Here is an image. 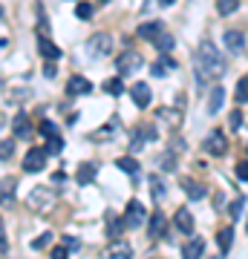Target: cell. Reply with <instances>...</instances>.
Returning <instances> with one entry per match:
<instances>
[{
	"mask_svg": "<svg viewBox=\"0 0 248 259\" xmlns=\"http://www.w3.org/2000/svg\"><path fill=\"white\" fill-rule=\"evenodd\" d=\"M222 75H225V58L220 55V49L211 40H202L196 49V78H199V83L205 78H222Z\"/></svg>",
	"mask_w": 248,
	"mask_h": 259,
	"instance_id": "cell-1",
	"label": "cell"
},
{
	"mask_svg": "<svg viewBox=\"0 0 248 259\" xmlns=\"http://www.w3.org/2000/svg\"><path fill=\"white\" fill-rule=\"evenodd\" d=\"M52 202H55V190H52L49 185L32 187L29 196H26V207H29V210H38V213L49 210V204H52Z\"/></svg>",
	"mask_w": 248,
	"mask_h": 259,
	"instance_id": "cell-2",
	"label": "cell"
},
{
	"mask_svg": "<svg viewBox=\"0 0 248 259\" xmlns=\"http://www.w3.org/2000/svg\"><path fill=\"white\" fill-rule=\"evenodd\" d=\"M145 66V58H141V52H136V49H124L119 55V61H116V72L119 75H133L138 72Z\"/></svg>",
	"mask_w": 248,
	"mask_h": 259,
	"instance_id": "cell-3",
	"label": "cell"
},
{
	"mask_svg": "<svg viewBox=\"0 0 248 259\" xmlns=\"http://www.w3.org/2000/svg\"><path fill=\"white\" fill-rule=\"evenodd\" d=\"M110 49H113V37L104 35V32H98V35H92L90 40H87V52H90L92 58L110 55Z\"/></svg>",
	"mask_w": 248,
	"mask_h": 259,
	"instance_id": "cell-4",
	"label": "cell"
},
{
	"mask_svg": "<svg viewBox=\"0 0 248 259\" xmlns=\"http://www.w3.org/2000/svg\"><path fill=\"white\" fill-rule=\"evenodd\" d=\"M44 164H46V150L44 147H32V150H26V156H23V170L26 173H41L44 170Z\"/></svg>",
	"mask_w": 248,
	"mask_h": 259,
	"instance_id": "cell-5",
	"label": "cell"
},
{
	"mask_svg": "<svg viewBox=\"0 0 248 259\" xmlns=\"http://www.w3.org/2000/svg\"><path fill=\"white\" fill-rule=\"evenodd\" d=\"M145 216H147L145 204L138 202V199H133V202L127 204V213H124V225L136 231V228H141V222H145Z\"/></svg>",
	"mask_w": 248,
	"mask_h": 259,
	"instance_id": "cell-6",
	"label": "cell"
},
{
	"mask_svg": "<svg viewBox=\"0 0 248 259\" xmlns=\"http://www.w3.org/2000/svg\"><path fill=\"white\" fill-rule=\"evenodd\" d=\"M205 153H211V156H225L228 153V141H225L222 130H214L211 136L205 139Z\"/></svg>",
	"mask_w": 248,
	"mask_h": 259,
	"instance_id": "cell-7",
	"label": "cell"
},
{
	"mask_svg": "<svg viewBox=\"0 0 248 259\" xmlns=\"http://www.w3.org/2000/svg\"><path fill=\"white\" fill-rule=\"evenodd\" d=\"M167 231V219H165V213L162 210H153L150 213V222H147V233L153 236V239H162Z\"/></svg>",
	"mask_w": 248,
	"mask_h": 259,
	"instance_id": "cell-8",
	"label": "cell"
},
{
	"mask_svg": "<svg viewBox=\"0 0 248 259\" xmlns=\"http://www.w3.org/2000/svg\"><path fill=\"white\" fill-rule=\"evenodd\" d=\"M130 95H133V104H136L138 110L150 107V98H153V93H150L147 83H133V87H130Z\"/></svg>",
	"mask_w": 248,
	"mask_h": 259,
	"instance_id": "cell-9",
	"label": "cell"
},
{
	"mask_svg": "<svg viewBox=\"0 0 248 259\" xmlns=\"http://www.w3.org/2000/svg\"><path fill=\"white\" fill-rule=\"evenodd\" d=\"M156 139V130L150 127V124H145V127H136L133 130V141H130V150L136 153V150H141V144L145 141H153Z\"/></svg>",
	"mask_w": 248,
	"mask_h": 259,
	"instance_id": "cell-10",
	"label": "cell"
},
{
	"mask_svg": "<svg viewBox=\"0 0 248 259\" xmlns=\"http://www.w3.org/2000/svg\"><path fill=\"white\" fill-rule=\"evenodd\" d=\"M225 49H228L231 55H239V52L245 49V35L237 32V29H228V32H225Z\"/></svg>",
	"mask_w": 248,
	"mask_h": 259,
	"instance_id": "cell-11",
	"label": "cell"
},
{
	"mask_svg": "<svg viewBox=\"0 0 248 259\" xmlns=\"http://www.w3.org/2000/svg\"><path fill=\"white\" fill-rule=\"evenodd\" d=\"M182 190H185V196H188L191 202H199V199H205V196H208V187H205L202 182H193V179H185Z\"/></svg>",
	"mask_w": 248,
	"mask_h": 259,
	"instance_id": "cell-12",
	"label": "cell"
},
{
	"mask_svg": "<svg viewBox=\"0 0 248 259\" xmlns=\"http://www.w3.org/2000/svg\"><path fill=\"white\" fill-rule=\"evenodd\" d=\"M66 93L69 95H90L92 93V83L84 78V75H73L69 81H66Z\"/></svg>",
	"mask_w": 248,
	"mask_h": 259,
	"instance_id": "cell-13",
	"label": "cell"
},
{
	"mask_svg": "<svg viewBox=\"0 0 248 259\" xmlns=\"http://www.w3.org/2000/svg\"><path fill=\"white\" fill-rule=\"evenodd\" d=\"M156 118L162 121L165 127H170V130L182 127V115H179V110H170V107H162V110L156 112Z\"/></svg>",
	"mask_w": 248,
	"mask_h": 259,
	"instance_id": "cell-14",
	"label": "cell"
},
{
	"mask_svg": "<svg viewBox=\"0 0 248 259\" xmlns=\"http://www.w3.org/2000/svg\"><path fill=\"white\" fill-rule=\"evenodd\" d=\"M0 204L3 207H12L15 204V179L12 176L0 179Z\"/></svg>",
	"mask_w": 248,
	"mask_h": 259,
	"instance_id": "cell-15",
	"label": "cell"
},
{
	"mask_svg": "<svg viewBox=\"0 0 248 259\" xmlns=\"http://www.w3.org/2000/svg\"><path fill=\"white\" fill-rule=\"evenodd\" d=\"M38 52H41L46 61H58V58H61V49H58L46 35H38Z\"/></svg>",
	"mask_w": 248,
	"mask_h": 259,
	"instance_id": "cell-16",
	"label": "cell"
},
{
	"mask_svg": "<svg viewBox=\"0 0 248 259\" xmlns=\"http://www.w3.org/2000/svg\"><path fill=\"white\" fill-rule=\"evenodd\" d=\"M182 253H185L188 259H199V256L205 253V239H202V236H191V239L185 242Z\"/></svg>",
	"mask_w": 248,
	"mask_h": 259,
	"instance_id": "cell-17",
	"label": "cell"
},
{
	"mask_svg": "<svg viewBox=\"0 0 248 259\" xmlns=\"http://www.w3.org/2000/svg\"><path fill=\"white\" fill-rule=\"evenodd\" d=\"M162 32H165V26H162L159 20H147V23L138 26V37H141V40H156Z\"/></svg>",
	"mask_w": 248,
	"mask_h": 259,
	"instance_id": "cell-18",
	"label": "cell"
},
{
	"mask_svg": "<svg viewBox=\"0 0 248 259\" xmlns=\"http://www.w3.org/2000/svg\"><path fill=\"white\" fill-rule=\"evenodd\" d=\"M173 225L179 228V233H193V213L188 210V207H182V210H176Z\"/></svg>",
	"mask_w": 248,
	"mask_h": 259,
	"instance_id": "cell-19",
	"label": "cell"
},
{
	"mask_svg": "<svg viewBox=\"0 0 248 259\" xmlns=\"http://www.w3.org/2000/svg\"><path fill=\"white\" fill-rule=\"evenodd\" d=\"M75 182L78 185H90V182H95V164H81L78 170H75Z\"/></svg>",
	"mask_w": 248,
	"mask_h": 259,
	"instance_id": "cell-20",
	"label": "cell"
},
{
	"mask_svg": "<svg viewBox=\"0 0 248 259\" xmlns=\"http://www.w3.org/2000/svg\"><path fill=\"white\" fill-rule=\"evenodd\" d=\"M222 101H225V90L222 87H214L211 90V98H208V112H220V107H222Z\"/></svg>",
	"mask_w": 248,
	"mask_h": 259,
	"instance_id": "cell-21",
	"label": "cell"
},
{
	"mask_svg": "<svg viewBox=\"0 0 248 259\" xmlns=\"http://www.w3.org/2000/svg\"><path fill=\"white\" fill-rule=\"evenodd\" d=\"M231 242H234V228H222V231L217 233V245H220L222 253H228L231 250Z\"/></svg>",
	"mask_w": 248,
	"mask_h": 259,
	"instance_id": "cell-22",
	"label": "cell"
},
{
	"mask_svg": "<svg viewBox=\"0 0 248 259\" xmlns=\"http://www.w3.org/2000/svg\"><path fill=\"white\" fill-rule=\"evenodd\" d=\"M12 127H15V139H23L29 133V115L26 112H20V115H15V121H12Z\"/></svg>",
	"mask_w": 248,
	"mask_h": 259,
	"instance_id": "cell-23",
	"label": "cell"
},
{
	"mask_svg": "<svg viewBox=\"0 0 248 259\" xmlns=\"http://www.w3.org/2000/svg\"><path fill=\"white\" fill-rule=\"evenodd\" d=\"M173 61H170V58H159L156 64L150 66V69H153V75H156V78H165V75H170V69H173Z\"/></svg>",
	"mask_w": 248,
	"mask_h": 259,
	"instance_id": "cell-24",
	"label": "cell"
},
{
	"mask_svg": "<svg viewBox=\"0 0 248 259\" xmlns=\"http://www.w3.org/2000/svg\"><path fill=\"white\" fill-rule=\"evenodd\" d=\"M107 253H110V256H119V259H130L133 256V248H130L127 242H113Z\"/></svg>",
	"mask_w": 248,
	"mask_h": 259,
	"instance_id": "cell-25",
	"label": "cell"
},
{
	"mask_svg": "<svg viewBox=\"0 0 248 259\" xmlns=\"http://www.w3.org/2000/svg\"><path fill=\"white\" fill-rule=\"evenodd\" d=\"M234 98H237L239 104H248V75H242L237 81V90H234Z\"/></svg>",
	"mask_w": 248,
	"mask_h": 259,
	"instance_id": "cell-26",
	"label": "cell"
},
{
	"mask_svg": "<svg viewBox=\"0 0 248 259\" xmlns=\"http://www.w3.org/2000/svg\"><path fill=\"white\" fill-rule=\"evenodd\" d=\"M104 93H110V95H121V93H124L121 75H116V78H110V81H104Z\"/></svg>",
	"mask_w": 248,
	"mask_h": 259,
	"instance_id": "cell-27",
	"label": "cell"
},
{
	"mask_svg": "<svg viewBox=\"0 0 248 259\" xmlns=\"http://www.w3.org/2000/svg\"><path fill=\"white\" fill-rule=\"evenodd\" d=\"M150 187H153V199H156V202H162V199H165V185H162V176H156V173H153V176H150Z\"/></svg>",
	"mask_w": 248,
	"mask_h": 259,
	"instance_id": "cell-28",
	"label": "cell"
},
{
	"mask_svg": "<svg viewBox=\"0 0 248 259\" xmlns=\"http://www.w3.org/2000/svg\"><path fill=\"white\" fill-rule=\"evenodd\" d=\"M156 47L162 49V55H167V52L173 49V35H167V32H162V35L156 37Z\"/></svg>",
	"mask_w": 248,
	"mask_h": 259,
	"instance_id": "cell-29",
	"label": "cell"
},
{
	"mask_svg": "<svg viewBox=\"0 0 248 259\" xmlns=\"http://www.w3.org/2000/svg\"><path fill=\"white\" fill-rule=\"evenodd\" d=\"M116 167H119V170H124V173H136V170H138L136 158H130V156L119 158V161H116Z\"/></svg>",
	"mask_w": 248,
	"mask_h": 259,
	"instance_id": "cell-30",
	"label": "cell"
},
{
	"mask_svg": "<svg viewBox=\"0 0 248 259\" xmlns=\"http://www.w3.org/2000/svg\"><path fill=\"white\" fill-rule=\"evenodd\" d=\"M237 0H217V12L220 15H231V12H237Z\"/></svg>",
	"mask_w": 248,
	"mask_h": 259,
	"instance_id": "cell-31",
	"label": "cell"
},
{
	"mask_svg": "<svg viewBox=\"0 0 248 259\" xmlns=\"http://www.w3.org/2000/svg\"><path fill=\"white\" fill-rule=\"evenodd\" d=\"M12 153H15V141L3 139L0 141V158H12Z\"/></svg>",
	"mask_w": 248,
	"mask_h": 259,
	"instance_id": "cell-32",
	"label": "cell"
},
{
	"mask_svg": "<svg viewBox=\"0 0 248 259\" xmlns=\"http://www.w3.org/2000/svg\"><path fill=\"white\" fill-rule=\"evenodd\" d=\"M75 15L81 20H90L92 18V3H78V6H75Z\"/></svg>",
	"mask_w": 248,
	"mask_h": 259,
	"instance_id": "cell-33",
	"label": "cell"
},
{
	"mask_svg": "<svg viewBox=\"0 0 248 259\" xmlns=\"http://www.w3.org/2000/svg\"><path fill=\"white\" fill-rule=\"evenodd\" d=\"M49 242H52V233H49V231H46V233H41L38 239H32V250H41V248H46Z\"/></svg>",
	"mask_w": 248,
	"mask_h": 259,
	"instance_id": "cell-34",
	"label": "cell"
},
{
	"mask_svg": "<svg viewBox=\"0 0 248 259\" xmlns=\"http://www.w3.org/2000/svg\"><path fill=\"white\" fill-rule=\"evenodd\" d=\"M61 147H64V141L58 139V136H49V144H46V153H52V156H55V153H61Z\"/></svg>",
	"mask_w": 248,
	"mask_h": 259,
	"instance_id": "cell-35",
	"label": "cell"
},
{
	"mask_svg": "<svg viewBox=\"0 0 248 259\" xmlns=\"http://www.w3.org/2000/svg\"><path fill=\"white\" fill-rule=\"evenodd\" d=\"M113 130H116V124H107L104 130H98V133H92V141H107L113 136Z\"/></svg>",
	"mask_w": 248,
	"mask_h": 259,
	"instance_id": "cell-36",
	"label": "cell"
},
{
	"mask_svg": "<svg viewBox=\"0 0 248 259\" xmlns=\"http://www.w3.org/2000/svg\"><path fill=\"white\" fill-rule=\"evenodd\" d=\"M228 127H231V130H239V127H242V112H239V110H234V112L228 115Z\"/></svg>",
	"mask_w": 248,
	"mask_h": 259,
	"instance_id": "cell-37",
	"label": "cell"
},
{
	"mask_svg": "<svg viewBox=\"0 0 248 259\" xmlns=\"http://www.w3.org/2000/svg\"><path fill=\"white\" fill-rule=\"evenodd\" d=\"M41 133L49 139V136H58V127L52 124V121H44V124H41Z\"/></svg>",
	"mask_w": 248,
	"mask_h": 259,
	"instance_id": "cell-38",
	"label": "cell"
},
{
	"mask_svg": "<svg viewBox=\"0 0 248 259\" xmlns=\"http://www.w3.org/2000/svg\"><path fill=\"white\" fill-rule=\"evenodd\" d=\"M237 179H239V182H248V161L237 164Z\"/></svg>",
	"mask_w": 248,
	"mask_h": 259,
	"instance_id": "cell-39",
	"label": "cell"
},
{
	"mask_svg": "<svg viewBox=\"0 0 248 259\" xmlns=\"http://www.w3.org/2000/svg\"><path fill=\"white\" fill-rule=\"evenodd\" d=\"M239 210H242V196H239L237 202H234V204H231V207H228V213H231V219H237V216H239Z\"/></svg>",
	"mask_w": 248,
	"mask_h": 259,
	"instance_id": "cell-40",
	"label": "cell"
},
{
	"mask_svg": "<svg viewBox=\"0 0 248 259\" xmlns=\"http://www.w3.org/2000/svg\"><path fill=\"white\" fill-rule=\"evenodd\" d=\"M162 167H165V170H176V158L170 156V153H167V156L162 158Z\"/></svg>",
	"mask_w": 248,
	"mask_h": 259,
	"instance_id": "cell-41",
	"label": "cell"
},
{
	"mask_svg": "<svg viewBox=\"0 0 248 259\" xmlns=\"http://www.w3.org/2000/svg\"><path fill=\"white\" fill-rule=\"evenodd\" d=\"M44 75H46V78H55V75H58V69H55V64H52V61H46V66H44Z\"/></svg>",
	"mask_w": 248,
	"mask_h": 259,
	"instance_id": "cell-42",
	"label": "cell"
},
{
	"mask_svg": "<svg viewBox=\"0 0 248 259\" xmlns=\"http://www.w3.org/2000/svg\"><path fill=\"white\" fill-rule=\"evenodd\" d=\"M52 259H66V245L64 248H52Z\"/></svg>",
	"mask_w": 248,
	"mask_h": 259,
	"instance_id": "cell-43",
	"label": "cell"
},
{
	"mask_svg": "<svg viewBox=\"0 0 248 259\" xmlns=\"http://www.w3.org/2000/svg\"><path fill=\"white\" fill-rule=\"evenodd\" d=\"M6 248H9V245H6V239H3V219H0V250L6 253Z\"/></svg>",
	"mask_w": 248,
	"mask_h": 259,
	"instance_id": "cell-44",
	"label": "cell"
},
{
	"mask_svg": "<svg viewBox=\"0 0 248 259\" xmlns=\"http://www.w3.org/2000/svg\"><path fill=\"white\" fill-rule=\"evenodd\" d=\"M64 245H66V248H78V239H73V236H64Z\"/></svg>",
	"mask_w": 248,
	"mask_h": 259,
	"instance_id": "cell-45",
	"label": "cell"
},
{
	"mask_svg": "<svg viewBox=\"0 0 248 259\" xmlns=\"http://www.w3.org/2000/svg\"><path fill=\"white\" fill-rule=\"evenodd\" d=\"M0 20H3V6H0Z\"/></svg>",
	"mask_w": 248,
	"mask_h": 259,
	"instance_id": "cell-46",
	"label": "cell"
},
{
	"mask_svg": "<svg viewBox=\"0 0 248 259\" xmlns=\"http://www.w3.org/2000/svg\"><path fill=\"white\" fill-rule=\"evenodd\" d=\"M98 3H110V0H98Z\"/></svg>",
	"mask_w": 248,
	"mask_h": 259,
	"instance_id": "cell-47",
	"label": "cell"
}]
</instances>
